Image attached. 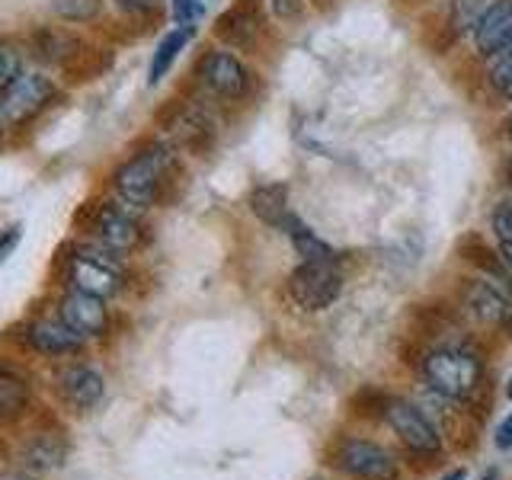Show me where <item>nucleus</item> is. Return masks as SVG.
Returning a JSON list of instances; mask_svg holds the SVG:
<instances>
[{"mask_svg":"<svg viewBox=\"0 0 512 480\" xmlns=\"http://www.w3.org/2000/svg\"><path fill=\"white\" fill-rule=\"evenodd\" d=\"M509 45H512V0H490L474 26V52L487 61Z\"/></svg>","mask_w":512,"mask_h":480,"instance_id":"ddd939ff","label":"nucleus"},{"mask_svg":"<svg viewBox=\"0 0 512 480\" xmlns=\"http://www.w3.org/2000/svg\"><path fill=\"white\" fill-rule=\"evenodd\" d=\"M16 244H20V224H10L7 231H0V263L16 250Z\"/></svg>","mask_w":512,"mask_h":480,"instance_id":"c756f323","label":"nucleus"},{"mask_svg":"<svg viewBox=\"0 0 512 480\" xmlns=\"http://www.w3.org/2000/svg\"><path fill=\"white\" fill-rule=\"evenodd\" d=\"M461 308L477 327L512 336V288L493 279H468L461 285Z\"/></svg>","mask_w":512,"mask_h":480,"instance_id":"6e6552de","label":"nucleus"},{"mask_svg":"<svg viewBox=\"0 0 512 480\" xmlns=\"http://www.w3.org/2000/svg\"><path fill=\"white\" fill-rule=\"evenodd\" d=\"M64 282L74 292H87L96 298H116L125 285V266L119 253H112L100 244H77L64 256Z\"/></svg>","mask_w":512,"mask_h":480,"instance_id":"20e7f679","label":"nucleus"},{"mask_svg":"<svg viewBox=\"0 0 512 480\" xmlns=\"http://www.w3.org/2000/svg\"><path fill=\"white\" fill-rule=\"evenodd\" d=\"M170 13L176 26H196L205 16V7L202 0H170Z\"/></svg>","mask_w":512,"mask_h":480,"instance_id":"bb28decb","label":"nucleus"},{"mask_svg":"<svg viewBox=\"0 0 512 480\" xmlns=\"http://www.w3.org/2000/svg\"><path fill=\"white\" fill-rule=\"evenodd\" d=\"M58 317L71 330L84 336V340H90V336H103L109 327L106 301L96 295H87V292H74V288L58 301Z\"/></svg>","mask_w":512,"mask_h":480,"instance_id":"4468645a","label":"nucleus"},{"mask_svg":"<svg viewBox=\"0 0 512 480\" xmlns=\"http://www.w3.org/2000/svg\"><path fill=\"white\" fill-rule=\"evenodd\" d=\"M173 173H176L173 151L167 144L154 141L148 148L135 151L128 160H122L116 173H112V189H116V199L132 205L135 212H144V208L164 199V189L173 183Z\"/></svg>","mask_w":512,"mask_h":480,"instance_id":"f03ea898","label":"nucleus"},{"mask_svg":"<svg viewBox=\"0 0 512 480\" xmlns=\"http://www.w3.org/2000/svg\"><path fill=\"white\" fill-rule=\"evenodd\" d=\"M250 212L260 218L263 224H269V228H276L285 234L288 228V221H292V208H288V186L285 183H260V186H253L250 192Z\"/></svg>","mask_w":512,"mask_h":480,"instance_id":"f3484780","label":"nucleus"},{"mask_svg":"<svg viewBox=\"0 0 512 480\" xmlns=\"http://www.w3.org/2000/svg\"><path fill=\"white\" fill-rule=\"evenodd\" d=\"M484 80L493 96H500V100H512V45L503 48V52H496L493 58H487V71H484Z\"/></svg>","mask_w":512,"mask_h":480,"instance_id":"5701e85b","label":"nucleus"},{"mask_svg":"<svg viewBox=\"0 0 512 480\" xmlns=\"http://www.w3.org/2000/svg\"><path fill=\"white\" fill-rule=\"evenodd\" d=\"M288 301L304 314L327 311L343 295L340 260H301L285 279Z\"/></svg>","mask_w":512,"mask_h":480,"instance_id":"423d86ee","label":"nucleus"},{"mask_svg":"<svg viewBox=\"0 0 512 480\" xmlns=\"http://www.w3.org/2000/svg\"><path fill=\"white\" fill-rule=\"evenodd\" d=\"M506 186L512 189V154H509V160H506Z\"/></svg>","mask_w":512,"mask_h":480,"instance_id":"72a5a7b5","label":"nucleus"},{"mask_svg":"<svg viewBox=\"0 0 512 480\" xmlns=\"http://www.w3.org/2000/svg\"><path fill=\"white\" fill-rule=\"evenodd\" d=\"M23 74V55L20 48H16L13 42L0 39V96H4L13 84L16 77Z\"/></svg>","mask_w":512,"mask_h":480,"instance_id":"b1692460","label":"nucleus"},{"mask_svg":"<svg viewBox=\"0 0 512 480\" xmlns=\"http://www.w3.org/2000/svg\"><path fill=\"white\" fill-rule=\"evenodd\" d=\"M55 394L71 413H90L106 394V381L90 365H64L55 372Z\"/></svg>","mask_w":512,"mask_h":480,"instance_id":"f8f14e48","label":"nucleus"},{"mask_svg":"<svg viewBox=\"0 0 512 480\" xmlns=\"http://www.w3.org/2000/svg\"><path fill=\"white\" fill-rule=\"evenodd\" d=\"M493 445L500 448V452H512V410L503 416V423L496 426V432H493Z\"/></svg>","mask_w":512,"mask_h":480,"instance_id":"c85d7f7f","label":"nucleus"},{"mask_svg":"<svg viewBox=\"0 0 512 480\" xmlns=\"http://www.w3.org/2000/svg\"><path fill=\"white\" fill-rule=\"evenodd\" d=\"M29 48H32V55H36L39 61L64 71V68H68V61L80 52V48H84V42H80L74 32H68V29L42 26V29L32 32Z\"/></svg>","mask_w":512,"mask_h":480,"instance_id":"dca6fc26","label":"nucleus"},{"mask_svg":"<svg viewBox=\"0 0 512 480\" xmlns=\"http://www.w3.org/2000/svg\"><path fill=\"white\" fill-rule=\"evenodd\" d=\"M420 365V378L426 388L436 394L458 400V404H484L487 391V365L468 346H436L416 362Z\"/></svg>","mask_w":512,"mask_h":480,"instance_id":"f257e3e1","label":"nucleus"},{"mask_svg":"<svg viewBox=\"0 0 512 480\" xmlns=\"http://www.w3.org/2000/svg\"><path fill=\"white\" fill-rule=\"evenodd\" d=\"M112 64V55L103 52V48H80V52L68 61V68H64V74H68V80H74V84H84V80H93L100 77L106 68Z\"/></svg>","mask_w":512,"mask_h":480,"instance_id":"4be33fe9","label":"nucleus"},{"mask_svg":"<svg viewBox=\"0 0 512 480\" xmlns=\"http://www.w3.org/2000/svg\"><path fill=\"white\" fill-rule=\"evenodd\" d=\"M496 250H500V256H503V266H506L509 279H512V240H506V244H500Z\"/></svg>","mask_w":512,"mask_h":480,"instance_id":"2f4dec72","label":"nucleus"},{"mask_svg":"<svg viewBox=\"0 0 512 480\" xmlns=\"http://www.w3.org/2000/svg\"><path fill=\"white\" fill-rule=\"evenodd\" d=\"M384 423L394 429L397 442L407 448V455L416 461H439L445 455V439L436 423L423 413L416 400L407 397H388L384 404Z\"/></svg>","mask_w":512,"mask_h":480,"instance_id":"39448f33","label":"nucleus"},{"mask_svg":"<svg viewBox=\"0 0 512 480\" xmlns=\"http://www.w3.org/2000/svg\"><path fill=\"white\" fill-rule=\"evenodd\" d=\"M0 128H4V116H0Z\"/></svg>","mask_w":512,"mask_h":480,"instance_id":"e433bc0d","label":"nucleus"},{"mask_svg":"<svg viewBox=\"0 0 512 480\" xmlns=\"http://www.w3.org/2000/svg\"><path fill=\"white\" fill-rule=\"evenodd\" d=\"M55 13L68 23H90L100 13V0H55Z\"/></svg>","mask_w":512,"mask_h":480,"instance_id":"393cba45","label":"nucleus"},{"mask_svg":"<svg viewBox=\"0 0 512 480\" xmlns=\"http://www.w3.org/2000/svg\"><path fill=\"white\" fill-rule=\"evenodd\" d=\"M58 96V87L52 77L45 74H20L16 84L0 96V116L4 125H26L52 106Z\"/></svg>","mask_w":512,"mask_h":480,"instance_id":"9d476101","label":"nucleus"},{"mask_svg":"<svg viewBox=\"0 0 512 480\" xmlns=\"http://www.w3.org/2000/svg\"><path fill=\"white\" fill-rule=\"evenodd\" d=\"M263 23H266L263 0H234L215 20V36L231 52H253L263 36Z\"/></svg>","mask_w":512,"mask_h":480,"instance_id":"9b49d317","label":"nucleus"},{"mask_svg":"<svg viewBox=\"0 0 512 480\" xmlns=\"http://www.w3.org/2000/svg\"><path fill=\"white\" fill-rule=\"evenodd\" d=\"M64 458H68V442L55 432H39V436H32L23 452H20V461L29 474H48V471H58Z\"/></svg>","mask_w":512,"mask_h":480,"instance_id":"a211bd4d","label":"nucleus"},{"mask_svg":"<svg viewBox=\"0 0 512 480\" xmlns=\"http://www.w3.org/2000/svg\"><path fill=\"white\" fill-rule=\"evenodd\" d=\"M442 480H468V471H464V468H455V471H448Z\"/></svg>","mask_w":512,"mask_h":480,"instance_id":"473e14b6","label":"nucleus"},{"mask_svg":"<svg viewBox=\"0 0 512 480\" xmlns=\"http://www.w3.org/2000/svg\"><path fill=\"white\" fill-rule=\"evenodd\" d=\"M192 36H196V26H176V29H170L167 36L157 42L151 68H148V84L151 87H157L160 80L167 77V71L173 68V61L180 58V52L192 42Z\"/></svg>","mask_w":512,"mask_h":480,"instance_id":"aec40b11","label":"nucleus"},{"mask_svg":"<svg viewBox=\"0 0 512 480\" xmlns=\"http://www.w3.org/2000/svg\"><path fill=\"white\" fill-rule=\"evenodd\" d=\"M506 138L512 141V109H509V116H506Z\"/></svg>","mask_w":512,"mask_h":480,"instance_id":"f704fd0d","label":"nucleus"},{"mask_svg":"<svg viewBox=\"0 0 512 480\" xmlns=\"http://www.w3.org/2000/svg\"><path fill=\"white\" fill-rule=\"evenodd\" d=\"M285 234H288V240H292V247L301 260H340V253H336L324 237H317L298 215H292Z\"/></svg>","mask_w":512,"mask_h":480,"instance_id":"412c9836","label":"nucleus"},{"mask_svg":"<svg viewBox=\"0 0 512 480\" xmlns=\"http://www.w3.org/2000/svg\"><path fill=\"white\" fill-rule=\"evenodd\" d=\"M116 7H122L125 13H151L160 0H112Z\"/></svg>","mask_w":512,"mask_h":480,"instance_id":"7c9ffc66","label":"nucleus"},{"mask_svg":"<svg viewBox=\"0 0 512 480\" xmlns=\"http://www.w3.org/2000/svg\"><path fill=\"white\" fill-rule=\"evenodd\" d=\"M74 228L87 231L90 244H100L112 253H132L141 244V212H135L132 205H125L122 199H100L87 202L74 215Z\"/></svg>","mask_w":512,"mask_h":480,"instance_id":"7ed1b4c3","label":"nucleus"},{"mask_svg":"<svg viewBox=\"0 0 512 480\" xmlns=\"http://www.w3.org/2000/svg\"><path fill=\"white\" fill-rule=\"evenodd\" d=\"M266 4L282 23H298L304 16V0H266Z\"/></svg>","mask_w":512,"mask_h":480,"instance_id":"cd10ccee","label":"nucleus"},{"mask_svg":"<svg viewBox=\"0 0 512 480\" xmlns=\"http://www.w3.org/2000/svg\"><path fill=\"white\" fill-rule=\"evenodd\" d=\"M330 464L349 480H400V464L384 445L362 439V436H343L333 442Z\"/></svg>","mask_w":512,"mask_h":480,"instance_id":"0eeeda50","label":"nucleus"},{"mask_svg":"<svg viewBox=\"0 0 512 480\" xmlns=\"http://www.w3.org/2000/svg\"><path fill=\"white\" fill-rule=\"evenodd\" d=\"M506 394H509V400H512V378H509V384H506Z\"/></svg>","mask_w":512,"mask_h":480,"instance_id":"c9c22d12","label":"nucleus"},{"mask_svg":"<svg viewBox=\"0 0 512 480\" xmlns=\"http://www.w3.org/2000/svg\"><path fill=\"white\" fill-rule=\"evenodd\" d=\"M32 404L29 381L16 375L13 368H0V426L20 423Z\"/></svg>","mask_w":512,"mask_h":480,"instance_id":"6ab92c4d","label":"nucleus"},{"mask_svg":"<svg viewBox=\"0 0 512 480\" xmlns=\"http://www.w3.org/2000/svg\"><path fill=\"white\" fill-rule=\"evenodd\" d=\"M196 77L199 84L205 87L208 96H215L221 103H240L250 96V87H253V74L244 61H240L231 48L224 52H205L196 64Z\"/></svg>","mask_w":512,"mask_h":480,"instance_id":"1a4fd4ad","label":"nucleus"},{"mask_svg":"<svg viewBox=\"0 0 512 480\" xmlns=\"http://www.w3.org/2000/svg\"><path fill=\"white\" fill-rule=\"evenodd\" d=\"M490 228H493L496 244H506V240H512V199L496 202L493 215H490Z\"/></svg>","mask_w":512,"mask_h":480,"instance_id":"a878e982","label":"nucleus"},{"mask_svg":"<svg viewBox=\"0 0 512 480\" xmlns=\"http://www.w3.org/2000/svg\"><path fill=\"white\" fill-rule=\"evenodd\" d=\"M26 340L32 349L42 352V356H71V352H77L80 346H84V336H80L77 330H71L61 317L36 320V324L29 327Z\"/></svg>","mask_w":512,"mask_h":480,"instance_id":"2eb2a0df","label":"nucleus"}]
</instances>
